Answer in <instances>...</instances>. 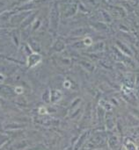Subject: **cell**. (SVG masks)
Here are the masks:
<instances>
[{"instance_id":"obj_14","label":"cell","mask_w":139,"mask_h":150,"mask_svg":"<svg viewBox=\"0 0 139 150\" xmlns=\"http://www.w3.org/2000/svg\"><path fill=\"white\" fill-rule=\"evenodd\" d=\"M8 4V1L7 0H0V9L5 7Z\"/></svg>"},{"instance_id":"obj_12","label":"cell","mask_w":139,"mask_h":150,"mask_svg":"<svg viewBox=\"0 0 139 150\" xmlns=\"http://www.w3.org/2000/svg\"><path fill=\"white\" fill-rule=\"evenodd\" d=\"M104 48V43L103 42H99L95 45V48H93V50L95 51H101Z\"/></svg>"},{"instance_id":"obj_13","label":"cell","mask_w":139,"mask_h":150,"mask_svg":"<svg viewBox=\"0 0 139 150\" xmlns=\"http://www.w3.org/2000/svg\"><path fill=\"white\" fill-rule=\"evenodd\" d=\"M84 46H87V47H90V46H92V44H93V40H92V39L90 38V37H87V38H86L85 40H84Z\"/></svg>"},{"instance_id":"obj_8","label":"cell","mask_w":139,"mask_h":150,"mask_svg":"<svg viewBox=\"0 0 139 150\" xmlns=\"http://www.w3.org/2000/svg\"><path fill=\"white\" fill-rule=\"evenodd\" d=\"M35 16H36V13H33L32 15H29L28 17L25 18V19H24V21L22 22V25H21L22 27H23V28H26L27 25H29L34 21Z\"/></svg>"},{"instance_id":"obj_2","label":"cell","mask_w":139,"mask_h":150,"mask_svg":"<svg viewBox=\"0 0 139 150\" xmlns=\"http://www.w3.org/2000/svg\"><path fill=\"white\" fill-rule=\"evenodd\" d=\"M41 55L39 54L38 53H34V54H30L27 57V67L28 68H33L34 66H36L39 62H41Z\"/></svg>"},{"instance_id":"obj_7","label":"cell","mask_w":139,"mask_h":150,"mask_svg":"<svg viewBox=\"0 0 139 150\" xmlns=\"http://www.w3.org/2000/svg\"><path fill=\"white\" fill-rule=\"evenodd\" d=\"M62 97V93L61 91H57V90H53L51 91V96H50V98H51V101L56 103Z\"/></svg>"},{"instance_id":"obj_15","label":"cell","mask_w":139,"mask_h":150,"mask_svg":"<svg viewBox=\"0 0 139 150\" xmlns=\"http://www.w3.org/2000/svg\"><path fill=\"white\" fill-rule=\"evenodd\" d=\"M15 91H16V93L20 94V93L23 92V88L22 87H16L15 88Z\"/></svg>"},{"instance_id":"obj_1","label":"cell","mask_w":139,"mask_h":150,"mask_svg":"<svg viewBox=\"0 0 139 150\" xmlns=\"http://www.w3.org/2000/svg\"><path fill=\"white\" fill-rule=\"evenodd\" d=\"M59 16H60V11L57 4H54V5L51 8L50 11V15H49V19H50V25L51 27L56 30L59 24Z\"/></svg>"},{"instance_id":"obj_5","label":"cell","mask_w":139,"mask_h":150,"mask_svg":"<svg viewBox=\"0 0 139 150\" xmlns=\"http://www.w3.org/2000/svg\"><path fill=\"white\" fill-rule=\"evenodd\" d=\"M0 92L2 94H4V96H9V95H12L13 91H12V89L8 86V85H5V84H2L0 85Z\"/></svg>"},{"instance_id":"obj_3","label":"cell","mask_w":139,"mask_h":150,"mask_svg":"<svg viewBox=\"0 0 139 150\" xmlns=\"http://www.w3.org/2000/svg\"><path fill=\"white\" fill-rule=\"evenodd\" d=\"M77 10H78V5L76 4H66L65 9L63 11V13H64L63 16L66 17V18L71 17V16H73L77 12Z\"/></svg>"},{"instance_id":"obj_4","label":"cell","mask_w":139,"mask_h":150,"mask_svg":"<svg viewBox=\"0 0 139 150\" xmlns=\"http://www.w3.org/2000/svg\"><path fill=\"white\" fill-rule=\"evenodd\" d=\"M80 65L83 67V68H85L86 70H88L89 72H93V70H94V69H95V67H94V65L92 63V62H87V61H80Z\"/></svg>"},{"instance_id":"obj_9","label":"cell","mask_w":139,"mask_h":150,"mask_svg":"<svg viewBox=\"0 0 139 150\" xmlns=\"http://www.w3.org/2000/svg\"><path fill=\"white\" fill-rule=\"evenodd\" d=\"M25 18H26V17H25L24 13H20V14H19V15H16V16L12 17L11 22V24L16 25V24H18V23H20L23 19H25Z\"/></svg>"},{"instance_id":"obj_11","label":"cell","mask_w":139,"mask_h":150,"mask_svg":"<svg viewBox=\"0 0 139 150\" xmlns=\"http://www.w3.org/2000/svg\"><path fill=\"white\" fill-rule=\"evenodd\" d=\"M86 32V29L84 27H81L80 29L75 30L74 32H72V34L73 35H83Z\"/></svg>"},{"instance_id":"obj_6","label":"cell","mask_w":139,"mask_h":150,"mask_svg":"<svg viewBox=\"0 0 139 150\" xmlns=\"http://www.w3.org/2000/svg\"><path fill=\"white\" fill-rule=\"evenodd\" d=\"M64 48H65V44H64V42L62 41L61 40L56 41L55 44H54V46H53V49H54L56 52H61V51H63Z\"/></svg>"},{"instance_id":"obj_10","label":"cell","mask_w":139,"mask_h":150,"mask_svg":"<svg viewBox=\"0 0 139 150\" xmlns=\"http://www.w3.org/2000/svg\"><path fill=\"white\" fill-rule=\"evenodd\" d=\"M30 47H31L34 51H39V50H40V46H39L38 42H36V41L34 40H31V41H30Z\"/></svg>"}]
</instances>
